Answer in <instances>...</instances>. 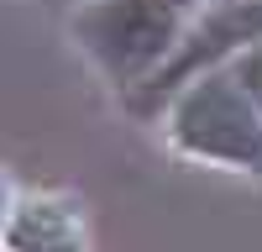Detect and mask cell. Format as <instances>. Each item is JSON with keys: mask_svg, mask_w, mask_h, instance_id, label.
I'll use <instances>...</instances> for the list:
<instances>
[{"mask_svg": "<svg viewBox=\"0 0 262 252\" xmlns=\"http://www.w3.org/2000/svg\"><path fill=\"white\" fill-rule=\"evenodd\" d=\"M210 0H84L74 11V42L116 84H142L179 53Z\"/></svg>", "mask_w": 262, "mask_h": 252, "instance_id": "6da1fadb", "label": "cell"}, {"mask_svg": "<svg viewBox=\"0 0 262 252\" xmlns=\"http://www.w3.org/2000/svg\"><path fill=\"white\" fill-rule=\"evenodd\" d=\"M168 137L189 158L262 174V105L236 84L231 69L200 74L168 105Z\"/></svg>", "mask_w": 262, "mask_h": 252, "instance_id": "7a4b0ae2", "label": "cell"}, {"mask_svg": "<svg viewBox=\"0 0 262 252\" xmlns=\"http://www.w3.org/2000/svg\"><path fill=\"white\" fill-rule=\"evenodd\" d=\"M252 42H262V0H210L200 21L189 27V37L179 42V53L131 95V105L137 111L173 105V95L184 84H194L200 74H215V69H231Z\"/></svg>", "mask_w": 262, "mask_h": 252, "instance_id": "3957f363", "label": "cell"}, {"mask_svg": "<svg viewBox=\"0 0 262 252\" xmlns=\"http://www.w3.org/2000/svg\"><path fill=\"white\" fill-rule=\"evenodd\" d=\"M231 74H236V84H242V90L262 105V42H252V48L231 63Z\"/></svg>", "mask_w": 262, "mask_h": 252, "instance_id": "277c9868", "label": "cell"}, {"mask_svg": "<svg viewBox=\"0 0 262 252\" xmlns=\"http://www.w3.org/2000/svg\"><path fill=\"white\" fill-rule=\"evenodd\" d=\"M79 6H84V0H79Z\"/></svg>", "mask_w": 262, "mask_h": 252, "instance_id": "5b68a950", "label": "cell"}]
</instances>
